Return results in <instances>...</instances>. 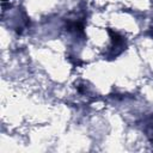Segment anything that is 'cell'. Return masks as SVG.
<instances>
[]
</instances>
